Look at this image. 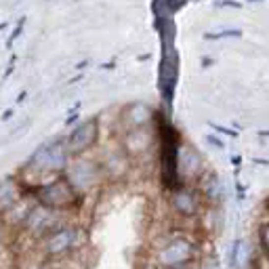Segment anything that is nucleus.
<instances>
[{
	"label": "nucleus",
	"mask_w": 269,
	"mask_h": 269,
	"mask_svg": "<svg viewBox=\"0 0 269 269\" xmlns=\"http://www.w3.org/2000/svg\"><path fill=\"white\" fill-rule=\"evenodd\" d=\"M36 202L49 211H70L78 208L82 196L72 188V183L65 177H57L53 181L40 183L36 189H32Z\"/></svg>",
	"instance_id": "obj_1"
},
{
	"label": "nucleus",
	"mask_w": 269,
	"mask_h": 269,
	"mask_svg": "<svg viewBox=\"0 0 269 269\" xmlns=\"http://www.w3.org/2000/svg\"><path fill=\"white\" fill-rule=\"evenodd\" d=\"M72 162V156L67 152L65 137H57L47 141L36 152L29 156V160L24 164V170H36V173H63Z\"/></svg>",
	"instance_id": "obj_2"
},
{
	"label": "nucleus",
	"mask_w": 269,
	"mask_h": 269,
	"mask_svg": "<svg viewBox=\"0 0 269 269\" xmlns=\"http://www.w3.org/2000/svg\"><path fill=\"white\" fill-rule=\"evenodd\" d=\"M198 244L188 236H173L156 250L158 269H185L198 259Z\"/></svg>",
	"instance_id": "obj_3"
},
{
	"label": "nucleus",
	"mask_w": 269,
	"mask_h": 269,
	"mask_svg": "<svg viewBox=\"0 0 269 269\" xmlns=\"http://www.w3.org/2000/svg\"><path fill=\"white\" fill-rule=\"evenodd\" d=\"M103 177V168H101V162H95L91 158H72L70 166L65 170V179L72 183V188L76 189L80 196L86 191H91L93 188H97Z\"/></svg>",
	"instance_id": "obj_4"
},
{
	"label": "nucleus",
	"mask_w": 269,
	"mask_h": 269,
	"mask_svg": "<svg viewBox=\"0 0 269 269\" xmlns=\"http://www.w3.org/2000/svg\"><path fill=\"white\" fill-rule=\"evenodd\" d=\"M97 141H99V118L91 116L70 131V134L65 137V145L72 158H80L86 152H91L97 145Z\"/></svg>",
	"instance_id": "obj_5"
},
{
	"label": "nucleus",
	"mask_w": 269,
	"mask_h": 269,
	"mask_svg": "<svg viewBox=\"0 0 269 269\" xmlns=\"http://www.w3.org/2000/svg\"><path fill=\"white\" fill-rule=\"evenodd\" d=\"M206 175L204 158L193 145H179L177 154V177L181 179V185H198L202 177Z\"/></svg>",
	"instance_id": "obj_6"
},
{
	"label": "nucleus",
	"mask_w": 269,
	"mask_h": 269,
	"mask_svg": "<svg viewBox=\"0 0 269 269\" xmlns=\"http://www.w3.org/2000/svg\"><path fill=\"white\" fill-rule=\"evenodd\" d=\"M168 202L170 208L183 219H196L202 213V206H204L202 193L198 191L196 185H179V188L170 189Z\"/></svg>",
	"instance_id": "obj_7"
},
{
	"label": "nucleus",
	"mask_w": 269,
	"mask_h": 269,
	"mask_svg": "<svg viewBox=\"0 0 269 269\" xmlns=\"http://www.w3.org/2000/svg\"><path fill=\"white\" fill-rule=\"evenodd\" d=\"M78 236H80L78 227H72V225L57 227L53 234H49L44 238V252H47V257L57 259V257H63L67 252H72L78 242Z\"/></svg>",
	"instance_id": "obj_8"
},
{
	"label": "nucleus",
	"mask_w": 269,
	"mask_h": 269,
	"mask_svg": "<svg viewBox=\"0 0 269 269\" xmlns=\"http://www.w3.org/2000/svg\"><path fill=\"white\" fill-rule=\"evenodd\" d=\"M156 120V109L147 101H131L120 109V122L126 131L149 129V124Z\"/></svg>",
	"instance_id": "obj_9"
},
{
	"label": "nucleus",
	"mask_w": 269,
	"mask_h": 269,
	"mask_svg": "<svg viewBox=\"0 0 269 269\" xmlns=\"http://www.w3.org/2000/svg\"><path fill=\"white\" fill-rule=\"evenodd\" d=\"M154 145V131L152 129H137V131H126L122 139L124 152L131 156H143L152 152Z\"/></svg>",
	"instance_id": "obj_10"
},
{
	"label": "nucleus",
	"mask_w": 269,
	"mask_h": 269,
	"mask_svg": "<svg viewBox=\"0 0 269 269\" xmlns=\"http://www.w3.org/2000/svg\"><path fill=\"white\" fill-rule=\"evenodd\" d=\"M103 175H108L111 179H122L131 170V156L124 152V147L120 149H111L106 154V158L101 160Z\"/></svg>",
	"instance_id": "obj_11"
},
{
	"label": "nucleus",
	"mask_w": 269,
	"mask_h": 269,
	"mask_svg": "<svg viewBox=\"0 0 269 269\" xmlns=\"http://www.w3.org/2000/svg\"><path fill=\"white\" fill-rule=\"evenodd\" d=\"M198 191L202 193V200L208 202L211 206H219L223 198H225V189H223L221 179L216 177L215 173H206L202 177V181L196 185Z\"/></svg>",
	"instance_id": "obj_12"
},
{
	"label": "nucleus",
	"mask_w": 269,
	"mask_h": 269,
	"mask_svg": "<svg viewBox=\"0 0 269 269\" xmlns=\"http://www.w3.org/2000/svg\"><path fill=\"white\" fill-rule=\"evenodd\" d=\"M51 219H53V211H49V208L36 204V206L29 208V213L26 215L24 225L29 231H47L51 227ZM47 234H49V231H47Z\"/></svg>",
	"instance_id": "obj_13"
},
{
	"label": "nucleus",
	"mask_w": 269,
	"mask_h": 269,
	"mask_svg": "<svg viewBox=\"0 0 269 269\" xmlns=\"http://www.w3.org/2000/svg\"><path fill=\"white\" fill-rule=\"evenodd\" d=\"M17 189L19 185L15 183L13 177H6L0 181V213H6L17 204Z\"/></svg>",
	"instance_id": "obj_14"
},
{
	"label": "nucleus",
	"mask_w": 269,
	"mask_h": 269,
	"mask_svg": "<svg viewBox=\"0 0 269 269\" xmlns=\"http://www.w3.org/2000/svg\"><path fill=\"white\" fill-rule=\"evenodd\" d=\"M257 238H259V248L263 252V257L269 261V219L261 221V225L257 229Z\"/></svg>",
	"instance_id": "obj_15"
},
{
	"label": "nucleus",
	"mask_w": 269,
	"mask_h": 269,
	"mask_svg": "<svg viewBox=\"0 0 269 269\" xmlns=\"http://www.w3.org/2000/svg\"><path fill=\"white\" fill-rule=\"evenodd\" d=\"M242 32L240 29H223V32L215 34H204V40H223V38H240Z\"/></svg>",
	"instance_id": "obj_16"
},
{
	"label": "nucleus",
	"mask_w": 269,
	"mask_h": 269,
	"mask_svg": "<svg viewBox=\"0 0 269 269\" xmlns=\"http://www.w3.org/2000/svg\"><path fill=\"white\" fill-rule=\"evenodd\" d=\"M242 238H236L231 242V248H229V269H236V263H238V255H240V246H242Z\"/></svg>",
	"instance_id": "obj_17"
},
{
	"label": "nucleus",
	"mask_w": 269,
	"mask_h": 269,
	"mask_svg": "<svg viewBox=\"0 0 269 269\" xmlns=\"http://www.w3.org/2000/svg\"><path fill=\"white\" fill-rule=\"evenodd\" d=\"M24 24H26V17H21V19H19V24L15 26L13 34L9 36V40H6V49H11V47H13V42H15V40H17L19 36H21V29H24Z\"/></svg>",
	"instance_id": "obj_18"
},
{
	"label": "nucleus",
	"mask_w": 269,
	"mask_h": 269,
	"mask_svg": "<svg viewBox=\"0 0 269 269\" xmlns=\"http://www.w3.org/2000/svg\"><path fill=\"white\" fill-rule=\"evenodd\" d=\"M211 126L216 131V133H223V134H227V137H231V139H236L238 137V133L236 131H231V129H225V126H219V124H215V122H211Z\"/></svg>",
	"instance_id": "obj_19"
},
{
	"label": "nucleus",
	"mask_w": 269,
	"mask_h": 269,
	"mask_svg": "<svg viewBox=\"0 0 269 269\" xmlns=\"http://www.w3.org/2000/svg\"><path fill=\"white\" fill-rule=\"evenodd\" d=\"M15 61H17V55H11L9 65H6V72H4V78H9L11 74H13V70H15Z\"/></svg>",
	"instance_id": "obj_20"
},
{
	"label": "nucleus",
	"mask_w": 269,
	"mask_h": 269,
	"mask_svg": "<svg viewBox=\"0 0 269 269\" xmlns=\"http://www.w3.org/2000/svg\"><path fill=\"white\" fill-rule=\"evenodd\" d=\"M206 141H208V143H211V145H215V147H219V149H223V147H225V143H223V141H221V139H215V137H213V134H206Z\"/></svg>",
	"instance_id": "obj_21"
},
{
	"label": "nucleus",
	"mask_w": 269,
	"mask_h": 269,
	"mask_svg": "<svg viewBox=\"0 0 269 269\" xmlns=\"http://www.w3.org/2000/svg\"><path fill=\"white\" fill-rule=\"evenodd\" d=\"M215 6H231V9H240V2H216Z\"/></svg>",
	"instance_id": "obj_22"
},
{
	"label": "nucleus",
	"mask_w": 269,
	"mask_h": 269,
	"mask_svg": "<svg viewBox=\"0 0 269 269\" xmlns=\"http://www.w3.org/2000/svg\"><path fill=\"white\" fill-rule=\"evenodd\" d=\"M78 120V114H70V116H67L65 118V126H70V124H74V122H76Z\"/></svg>",
	"instance_id": "obj_23"
},
{
	"label": "nucleus",
	"mask_w": 269,
	"mask_h": 269,
	"mask_svg": "<svg viewBox=\"0 0 269 269\" xmlns=\"http://www.w3.org/2000/svg\"><path fill=\"white\" fill-rule=\"evenodd\" d=\"M11 116H13V108H9V109H6V111H4V114H2V120L6 122V120H9V118H11Z\"/></svg>",
	"instance_id": "obj_24"
},
{
	"label": "nucleus",
	"mask_w": 269,
	"mask_h": 269,
	"mask_svg": "<svg viewBox=\"0 0 269 269\" xmlns=\"http://www.w3.org/2000/svg\"><path fill=\"white\" fill-rule=\"evenodd\" d=\"M259 134H261V139H269V129H265V131H259Z\"/></svg>",
	"instance_id": "obj_25"
},
{
	"label": "nucleus",
	"mask_w": 269,
	"mask_h": 269,
	"mask_svg": "<svg viewBox=\"0 0 269 269\" xmlns=\"http://www.w3.org/2000/svg\"><path fill=\"white\" fill-rule=\"evenodd\" d=\"M26 95H27V91H21V93H19V97H17V103L24 101V99H26Z\"/></svg>",
	"instance_id": "obj_26"
},
{
	"label": "nucleus",
	"mask_w": 269,
	"mask_h": 269,
	"mask_svg": "<svg viewBox=\"0 0 269 269\" xmlns=\"http://www.w3.org/2000/svg\"><path fill=\"white\" fill-rule=\"evenodd\" d=\"M86 65H88V61H80V63L76 65V70H80V72H82V70H84V67H86Z\"/></svg>",
	"instance_id": "obj_27"
},
{
	"label": "nucleus",
	"mask_w": 269,
	"mask_h": 269,
	"mask_svg": "<svg viewBox=\"0 0 269 269\" xmlns=\"http://www.w3.org/2000/svg\"><path fill=\"white\" fill-rule=\"evenodd\" d=\"M6 27V24H0V32H2V29Z\"/></svg>",
	"instance_id": "obj_28"
},
{
	"label": "nucleus",
	"mask_w": 269,
	"mask_h": 269,
	"mask_svg": "<svg viewBox=\"0 0 269 269\" xmlns=\"http://www.w3.org/2000/svg\"><path fill=\"white\" fill-rule=\"evenodd\" d=\"M0 240H2V231H0Z\"/></svg>",
	"instance_id": "obj_29"
},
{
	"label": "nucleus",
	"mask_w": 269,
	"mask_h": 269,
	"mask_svg": "<svg viewBox=\"0 0 269 269\" xmlns=\"http://www.w3.org/2000/svg\"><path fill=\"white\" fill-rule=\"evenodd\" d=\"M208 269H215V267H208Z\"/></svg>",
	"instance_id": "obj_30"
}]
</instances>
